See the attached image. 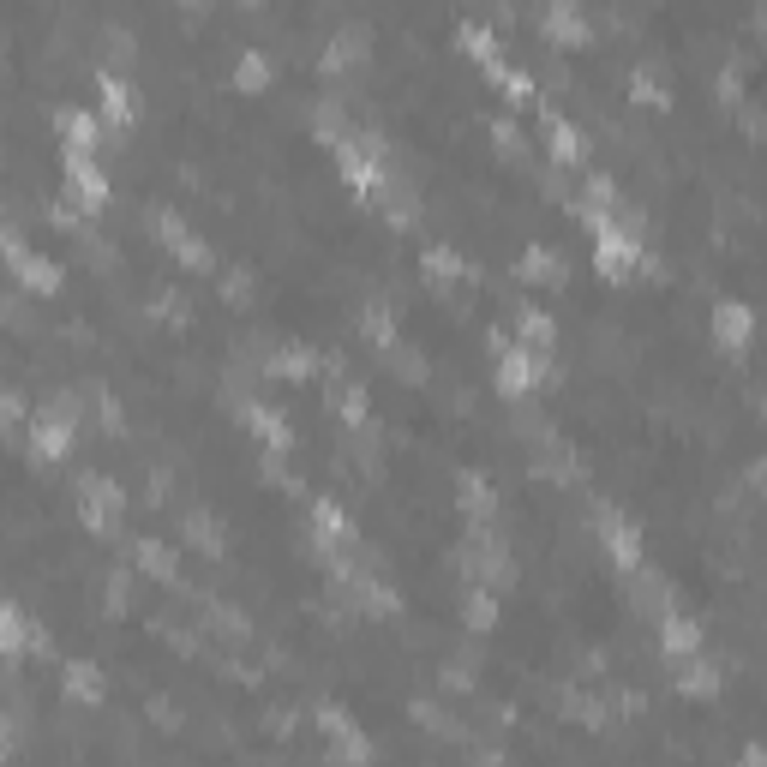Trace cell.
I'll use <instances>...</instances> for the list:
<instances>
[{
    "instance_id": "1",
    "label": "cell",
    "mask_w": 767,
    "mask_h": 767,
    "mask_svg": "<svg viewBox=\"0 0 767 767\" xmlns=\"http://www.w3.org/2000/svg\"><path fill=\"white\" fill-rule=\"evenodd\" d=\"M540 378H546V360H540L534 348H504V354H498V384H504L510 396L534 390Z\"/></svg>"
},
{
    "instance_id": "2",
    "label": "cell",
    "mask_w": 767,
    "mask_h": 767,
    "mask_svg": "<svg viewBox=\"0 0 767 767\" xmlns=\"http://www.w3.org/2000/svg\"><path fill=\"white\" fill-rule=\"evenodd\" d=\"M156 234L168 240V252H174V258H186V264H210V246H204V240H198V234H192L174 210H156Z\"/></svg>"
},
{
    "instance_id": "3",
    "label": "cell",
    "mask_w": 767,
    "mask_h": 767,
    "mask_svg": "<svg viewBox=\"0 0 767 767\" xmlns=\"http://www.w3.org/2000/svg\"><path fill=\"white\" fill-rule=\"evenodd\" d=\"M66 180H72V198H78L84 210H102L108 180H102V168H96L90 156H66Z\"/></svg>"
},
{
    "instance_id": "4",
    "label": "cell",
    "mask_w": 767,
    "mask_h": 767,
    "mask_svg": "<svg viewBox=\"0 0 767 767\" xmlns=\"http://www.w3.org/2000/svg\"><path fill=\"white\" fill-rule=\"evenodd\" d=\"M96 114H102V120H114V126H126V120H132V90H126V78H114V72H102V78H96Z\"/></svg>"
},
{
    "instance_id": "5",
    "label": "cell",
    "mask_w": 767,
    "mask_h": 767,
    "mask_svg": "<svg viewBox=\"0 0 767 767\" xmlns=\"http://www.w3.org/2000/svg\"><path fill=\"white\" fill-rule=\"evenodd\" d=\"M324 732H330V750H336V756H342V762H366V756H372V744H366V738H360V732H354V720H348V714H324Z\"/></svg>"
},
{
    "instance_id": "6",
    "label": "cell",
    "mask_w": 767,
    "mask_h": 767,
    "mask_svg": "<svg viewBox=\"0 0 767 767\" xmlns=\"http://www.w3.org/2000/svg\"><path fill=\"white\" fill-rule=\"evenodd\" d=\"M60 132H66V156H90L102 126H96L90 108H66V114H60Z\"/></svg>"
},
{
    "instance_id": "7",
    "label": "cell",
    "mask_w": 767,
    "mask_h": 767,
    "mask_svg": "<svg viewBox=\"0 0 767 767\" xmlns=\"http://www.w3.org/2000/svg\"><path fill=\"white\" fill-rule=\"evenodd\" d=\"M546 138H552V156H558V162H582V156H588L582 126H570L564 114H546Z\"/></svg>"
},
{
    "instance_id": "8",
    "label": "cell",
    "mask_w": 767,
    "mask_h": 767,
    "mask_svg": "<svg viewBox=\"0 0 767 767\" xmlns=\"http://www.w3.org/2000/svg\"><path fill=\"white\" fill-rule=\"evenodd\" d=\"M30 444H36V456H66V444H72V426H66L60 414H36V426H30Z\"/></svg>"
},
{
    "instance_id": "9",
    "label": "cell",
    "mask_w": 767,
    "mask_h": 767,
    "mask_svg": "<svg viewBox=\"0 0 767 767\" xmlns=\"http://www.w3.org/2000/svg\"><path fill=\"white\" fill-rule=\"evenodd\" d=\"M84 516H90L96 528H108V522L120 516V492H114V480H84Z\"/></svg>"
},
{
    "instance_id": "10",
    "label": "cell",
    "mask_w": 767,
    "mask_h": 767,
    "mask_svg": "<svg viewBox=\"0 0 767 767\" xmlns=\"http://www.w3.org/2000/svg\"><path fill=\"white\" fill-rule=\"evenodd\" d=\"M312 534H318V546H342V540H348V516H342V504L318 498V504H312Z\"/></svg>"
},
{
    "instance_id": "11",
    "label": "cell",
    "mask_w": 767,
    "mask_h": 767,
    "mask_svg": "<svg viewBox=\"0 0 767 767\" xmlns=\"http://www.w3.org/2000/svg\"><path fill=\"white\" fill-rule=\"evenodd\" d=\"M750 306H738V300H726L720 312H714V330H720V342H732V348H744L750 342Z\"/></svg>"
},
{
    "instance_id": "12",
    "label": "cell",
    "mask_w": 767,
    "mask_h": 767,
    "mask_svg": "<svg viewBox=\"0 0 767 767\" xmlns=\"http://www.w3.org/2000/svg\"><path fill=\"white\" fill-rule=\"evenodd\" d=\"M12 270H18V276H24V282H30V288H36V294H42V288H54V282H60V270H54V264H48V258H42V252H30V246H24V252H18V258H12Z\"/></svg>"
},
{
    "instance_id": "13",
    "label": "cell",
    "mask_w": 767,
    "mask_h": 767,
    "mask_svg": "<svg viewBox=\"0 0 767 767\" xmlns=\"http://www.w3.org/2000/svg\"><path fill=\"white\" fill-rule=\"evenodd\" d=\"M606 546H612L618 564H636V552H642V540H636V528L624 516H606Z\"/></svg>"
},
{
    "instance_id": "14",
    "label": "cell",
    "mask_w": 767,
    "mask_h": 767,
    "mask_svg": "<svg viewBox=\"0 0 767 767\" xmlns=\"http://www.w3.org/2000/svg\"><path fill=\"white\" fill-rule=\"evenodd\" d=\"M660 642H666V654H696V648H702V630H696L690 618H672V612H666Z\"/></svg>"
},
{
    "instance_id": "15",
    "label": "cell",
    "mask_w": 767,
    "mask_h": 767,
    "mask_svg": "<svg viewBox=\"0 0 767 767\" xmlns=\"http://www.w3.org/2000/svg\"><path fill=\"white\" fill-rule=\"evenodd\" d=\"M546 30H552L558 42H582V36H588V18H582L576 6H552V12H546Z\"/></svg>"
},
{
    "instance_id": "16",
    "label": "cell",
    "mask_w": 767,
    "mask_h": 767,
    "mask_svg": "<svg viewBox=\"0 0 767 767\" xmlns=\"http://www.w3.org/2000/svg\"><path fill=\"white\" fill-rule=\"evenodd\" d=\"M24 642H30V624H24V618H18V612L0 600V660H12Z\"/></svg>"
},
{
    "instance_id": "17",
    "label": "cell",
    "mask_w": 767,
    "mask_h": 767,
    "mask_svg": "<svg viewBox=\"0 0 767 767\" xmlns=\"http://www.w3.org/2000/svg\"><path fill=\"white\" fill-rule=\"evenodd\" d=\"M516 348L546 354V348H552V318H546V312H522V342H516Z\"/></svg>"
},
{
    "instance_id": "18",
    "label": "cell",
    "mask_w": 767,
    "mask_h": 767,
    "mask_svg": "<svg viewBox=\"0 0 767 767\" xmlns=\"http://www.w3.org/2000/svg\"><path fill=\"white\" fill-rule=\"evenodd\" d=\"M246 414H252V426H258V438H264V444H288V426H282V414H276V408L246 402Z\"/></svg>"
},
{
    "instance_id": "19",
    "label": "cell",
    "mask_w": 767,
    "mask_h": 767,
    "mask_svg": "<svg viewBox=\"0 0 767 767\" xmlns=\"http://www.w3.org/2000/svg\"><path fill=\"white\" fill-rule=\"evenodd\" d=\"M66 690H72L78 702H96V696H102V678H96V666L72 660V666H66Z\"/></svg>"
},
{
    "instance_id": "20",
    "label": "cell",
    "mask_w": 767,
    "mask_h": 767,
    "mask_svg": "<svg viewBox=\"0 0 767 767\" xmlns=\"http://www.w3.org/2000/svg\"><path fill=\"white\" fill-rule=\"evenodd\" d=\"M462 42H468V54H480L486 66H498V36H492L486 24H474V18H468V24H462Z\"/></svg>"
},
{
    "instance_id": "21",
    "label": "cell",
    "mask_w": 767,
    "mask_h": 767,
    "mask_svg": "<svg viewBox=\"0 0 767 767\" xmlns=\"http://www.w3.org/2000/svg\"><path fill=\"white\" fill-rule=\"evenodd\" d=\"M366 48V30L354 24V30H342V36H330V54H324V66H342V60H354Z\"/></svg>"
},
{
    "instance_id": "22",
    "label": "cell",
    "mask_w": 767,
    "mask_h": 767,
    "mask_svg": "<svg viewBox=\"0 0 767 767\" xmlns=\"http://www.w3.org/2000/svg\"><path fill=\"white\" fill-rule=\"evenodd\" d=\"M234 78H240V84H252V90H258V84H264V78H270V60H264V54H258V48H240V60H234Z\"/></svg>"
},
{
    "instance_id": "23",
    "label": "cell",
    "mask_w": 767,
    "mask_h": 767,
    "mask_svg": "<svg viewBox=\"0 0 767 767\" xmlns=\"http://www.w3.org/2000/svg\"><path fill=\"white\" fill-rule=\"evenodd\" d=\"M522 276H558V258H552L546 246H528V252H522Z\"/></svg>"
},
{
    "instance_id": "24",
    "label": "cell",
    "mask_w": 767,
    "mask_h": 767,
    "mask_svg": "<svg viewBox=\"0 0 767 767\" xmlns=\"http://www.w3.org/2000/svg\"><path fill=\"white\" fill-rule=\"evenodd\" d=\"M276 372H282V378H306V372H312V354H306V348H282V354H276Z\"/></svg>"
},
{
    "instance_id": "25",
    "label": "cell",
    "mask_w": 767,
    "mask_h": 767,
    "mask_svg": "<svg viewBox=\"0 0 767 767\" xmlns=\"http://www.w3.org/2000/svg\"><path fill=\"white\" fill-rule=\"evenodd\" d=\"M138 564H150L156 576H174V558H168V546H156V540H144V546H138Z\"/></svg>"
},
{
    "instance_id": "26",
    "label": "cell",
    "mask_w": 767,
    "mask_h": 767,
    "mask_svg": "<svg viewBox=\"0 0 767 767\" xmlns=\"http://www.w3.org/2000/svg\"><path fill=\"white\" fill-rule=\"evenodd\" d=\"M426 270H438V276H456V270H462V258H456L450 246H432V252H426Z\"/></svg>"
},
{
    "instance_id": "27",
    "label": "cell",
    "mask_w": 767,
    "mask_h": 767,
    "mask_svg": "<svg viewBox=\"0 0 767 767\" xmlns=\"http://www.w3.org/2000/svg\"><path fill=\"white\" fill-rule=\"evenodd\" d=\"M366 330H372V342H396V318H390V312H378V306L366 312Z\"/></svg>"
},
{
    "instance_id": "28",
    "label": "cell",
    "mask_w": 767,
    "mask_h": 767,
    "mask_svg": "<svg viewBox=\"0 0 767 767\" xmlns=\"http://www.w3.org/2000/svg\"><path fill=\"white\" fill-rule=\"evenodd\" d=\"M492 612H498V606H492V594H468V624H474V630H486V624H492Z\"/></svg>"
},
{
    "instance_id": "29",
    "label": "cell",
    "mask_w": 767,
    "mask_h": 767,
    "mask_svg": "<svg viewBox=\"0 0 767 767\" xmlns=\"http://www.w3.org/2000/svg\"><path fill=\"white\" fill-rule=\"evenodd\" d=\"M636 96H642V102H666V96H660V78H654L648 66L636 72Z\"/></svg>"
},
{
    "instance_id": "30",
    "label": "cell",
    "mask_w": 767,
    "mask_h": 767,
    "mask_svg": "<svg viewBox=\"0 0 767 767\" xmlns=\"http://www.w3.org/2000/svg\"><path fill=\"white\" fill-rule=\"evenodd\" d=\"M336 402H342L348 420H366V396H360V390H336Z\"/></svg>"
}]
</instances>
